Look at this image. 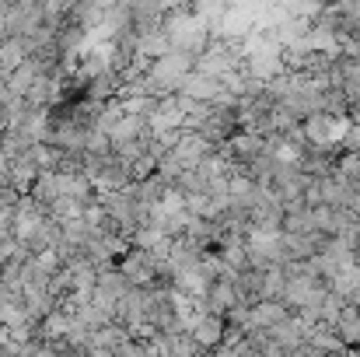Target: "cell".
<instances>
[{"mask_svg":"<svg viewBox=\"0 0 360 357\" xmlns=\"http://www.w3.org/2000/svg\"><path fill=\"white\" fill-rule=\"evenodd\" d=\"M207 354H214L221 344H224V337H228V326H224V319H217V315H207V312H200L196 319H193V326L186 330Z\"/></svg>","mask_w":360,"mask_h":357,"instance_id":"obj_1","label":"cell"},{"mask_svg":"<svg viewBox=\"0 0 360 357\" xmlns=\"http://www.w3.org/2000/svg\"><path fill=\"white\" fill-rule=\"evenodd\" d=\"M333 333H336V340H340L347 351H360V312H357V305H347V308L340 312V319L333 322Z\"/></svg>","mask_w":360,"mask_h":357,"instance_id":"obj_2","label":"cell"},{"mask_svg":"<svg viewBox=\"0 0 360 357\" xmlns=\"http://www.w3.org/2000/svg\"><path fill=\"white\" fill-rule=\"evenodd\" d=\"M133 287H129V280L120 273V266H109V270H98V284H95V294H102L105 301H112V305H120L122 298L129 294Z\"/></svg>","mask_w":360,"mask_h":357,"instance_id":"obj_3","label":"cell"},{"mask_svg":"<svg viewBox=\"0 0 360 357\" xmlns=\"http://www.w3.org/2000/svg\"><path fill=\"white\" fill-rule=\"evenodd\" d=\"M287 315H290V312H287L280 301H259V305L248 308V322H252V330H273V326H280ZM252 330H248V333H252Z\"/></svg>","mask_w":360,"mask_h":357,"instance_id":"obj_4","label":"cell"},{"mask_svg":"<svg viewBox=\"0 0 360 357\" xmlns=\"http://www.w3.org/2000/svg\"><path fill=\"white\" fill-rule=\"evenodd\" d=\"M340 151L360 158V123H347V133H343V140H340Z\"/></svg>","mask_w":360,"mask_h":357,"instance_id":"obj_5","label":"cell"}]
</instances>
